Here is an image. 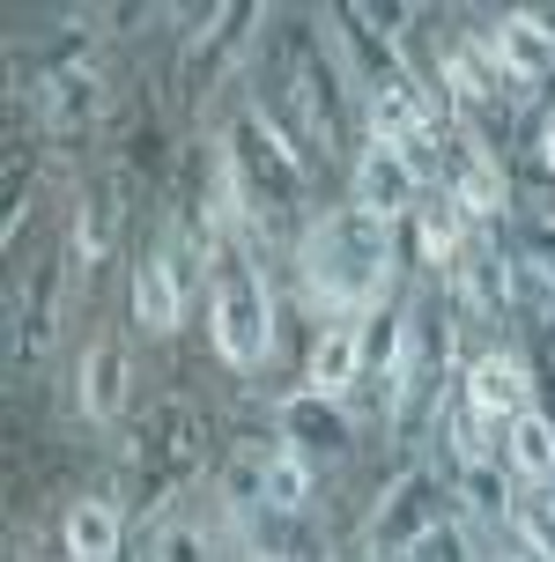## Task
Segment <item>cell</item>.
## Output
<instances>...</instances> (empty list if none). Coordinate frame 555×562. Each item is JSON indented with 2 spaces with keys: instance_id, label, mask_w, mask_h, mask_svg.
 Here are the masks:
<instances>
[{
  "instance_id": "16",
  "label": "cell",
  "mask_w": 555,
  "mask_h": 562,
  "mask_svg": "<svg viewBox=\"0 0 555 562\" xmlns=\"http://www.w3.org/2000/svg\"><path fill=\"white\" fill-rule=\"evenodd\" d=\"M104 252H111V200L104 193H82L75 229H67V289H89L97 267H104Z\"/></svg>"
},
{
  "instance_id": "7",
  "label": "cell",
  "mask_w": 555,
  "mask_h": 562,
  "mask_svg": "<svg viewBox=\"0 0 555 562\" xmlns=\"http://www.w3.org/2000/svg\"><path fill=\"white\" fill-rule=\"evenodd\" d=\"M363 370H370V334H363V318L319 326V340H311V356H304V393H319V400H348Z\"/></svg>"
},
{
  "instance_id": "23",
  "label": "cell",
  "mask_w": 555,
  "mask_h": 562,
  "mask_svg": "<svg viewBox=\"0 0 555 562\" xmlns=\"http://www.w3.org/2000/svg\"><path fill=\"white\" fill-rule=\"evenodd\" d=\"M548 504H555V488H548Z\"/></svg>"
},
{
  "instance_id": "10",
  "label": "cell",
  "mask_w": 555,
  "mask_h": 562,
  "mask_svg": "<svg viewBox=\"0 0 555 562\" xmlns=\"http://www.w3.org/2000/svg\"><path fill=\"white\" fill-rule=\"evenodd\" d=\"M503 467L519 481V496H548L555 488V422L541 407L503 422Z\"/></svg>"
},
{
  "instance_id": "21",
  "label": "cell",
  "mask_w": 555,
  "mask_h": 562,
  "mask_svg": "<svg viewBox=\"0 0 555 562\" xmlns=\"http://www.w3.org/2000/svg\"><path fill=\"white\" fill-rule=\"evenodd\" d=\"M489 562H533V555H526V548H497Z\"/></svg>"
},
{
  "instance_id": "15",
  "label": "cell",
  "mask_w": 555,
  "mask_h": 562,
  "mask_svg": "<svg viewBox=\"0 0 555 562\" xmlns=\"http://www.w3.org/2000/svg\"><path fill=\"white\" fill-rule=\"evenodd\" d=\"M126 555V518L104 496H82L67 510V562H119Z\"/></svg>"
},
{
  "instance_id": "1",
  "label": "cell",
  "mask_w": 555,
  "mask_h": 562,
  "mask_svg": "<svg viewBox=\"0 0 555 562\" xmlns=\"http://www.w3.org/2000/svg\"><path fill=\"white\" fill-rule=\"evenodd\" d=\"M392 267H400L392 223L363 215V207H333V215H319V223L304 229V245H297V274H304V296L326 311V326L386 311Z\"/></svg>"
},
{
  "instance_id": "19",
  "label": "cell",
  "mask_w": 555,
  "mask_h": 562,
  "mask_svg": "<svg viewBox=\"0 0 555 562\" xmlns=\"http://www.w3.org/2000/svg\"><path fill=\"white\" fill-rule=\"evenodd\" d=\"M148 562H215V548H208V533H200L193 518H156Z\"/></svg>"
},
{
  "instance_id": "22",
  "label": "cell",
  "mask_w": 555,
  "mask_h": 562,
  "mask_svg": "<svg viewBox=\"0 0 555 562\" xmlns=\"http://www.w3.org/2000/svg\"><path fill=\"white\" fill-rule=\"evenodd\" d=\"M541 156H548V164H555V119H548V140H541Z\"/></svg>"
},
{
  "instance_id": "13",
  "label": "cell",
  "mask_w": 555,
  "mask_h": 562,
  "mask_svg": "<svg viewBox=\"0 0 555 562\" xmlns=\"http://www.w3.org/2000/svg\"><path fill=\"white\" fill-rule=\"evenodd\" d=\"M519 481H511V467L503 459H481V467H467L459 474V518L467 526H519Z\"/></svg>"
},
{
  "instance_id": "12",
  "label": "cell",
  "mask_w": 555,
  "mask_h": 562,
  "mask_svg": "<svg viewBox=\"0 0 555 562\" xmlns=\"http://www.w3.org/2000/svg\"><path fill=\"white\" fill-rule=\"evenodd\" d=\"M281 437L319 467V459H333V451H348V415H341V400L297 393L289 407H281Z\"/></svg>"
},
{
  "instance_id": "20",
  "label": "cell",
  "mask_w": 555,
  "mask_h": 562,
  "mask_svg": "<svg viewBox=\"0 0 555 562\" xmlns=\"http://www.w3.org/2000/svg\"><path fill=\"white\" fill-rule=\"evenodd\" d=\"M400 562H474V548H467V518H444V526H430V533H422Z\"/></svg>"
},
{
  "instance_id": "14",
  "label": "cell",
  "mask_w": 555,
  "mask_h": 562,
  "mask_svg": "<svg viewBox=\"0 0 555 562\" xmlns=\"http://www.w3.org/2000/svg\"><path fill=\"white\" fill-rule=\"evenodd\" d=\"M452 289H459V304H467V311L489 318V311H503V296H519V267H511L497 245H481V237H474L467 259L452 267Z\"/></svg>"
},
{
  "instance_id": "5",
  "label": "cell",
  "mask_w": 555,
  "mask_h": 562,
  "mask_svg": "<svg viewBox=\"0 0 555 562\" xmlns=\"http://www.w3.org/2000/svg\"><path fill=\"white\" fill-rule=\"evenodd\" d=\"M333 67L326 53H297L289 82H281V119H297L304 148H333L341 140V89H333Z\"/></svg>"
},
{
  "instance_id": "9",
  "label": "cell",
  "mask_w": 555,
  "mask_h": 562,
  "mask_svg": "<svg viewBox=\"0 0 555 562\" xmlns=\"http://www.w3.org/2000/svg\"><path fill=\"white\" fill-rule=\"evenodd\" d=\"M53 334H59V296H53V274L45 267H30L15 281V296H8V348H15V363H37V356H53Z\"/></svg>"
},
{
  "instance_id": "24",
  "label": "cell",
  "mask_w": 555,
  "mask_h": 562,
  "mask_svg": "<svg viewBox=\"0 0 555 562\" xmlns=\"http://www.w3.org/2000/svg\"><path fill=\"white\" fill-rule=\"evenodd\" d=\"M326 562H341V555H326Z\"/></svg>"
},
{
  "instance_id": "18",
  "label": "cell",
  "mask_w": 555,
  "mask_h": 562,
  "mask_svg": "<svg viewBox=\"0 0 555 562\" xmlns=\"http://www.w3.org/2000/svg\"><path fill=\"white\" fill-rule=\"evenodd\" d=\"M437 415H444V445H452V459H459V474H467V467H481V459H497V451H489V429H497V422L481 415L459 385H452V400H444Z\"/></svg>"
},
{
  "instance_id": "2",
  "label": "cell",
  "mask_w": 555,
  "mask_h": 562,
  "mask_svg": "<svg viewBox=\"0 0 555 562\" xmlns=\"http://www.w3.org/2000/svg\"><path fill=\"white\" fill-rule=\"evenodd\" d=\"M208 326H215L222 363L259 370L275 356V296L259 274V245L252 229H222L208 252Z\"/></svg>"
},
{
  "instance_id": "6",
  "label": "cell",
  "mask_w": 555,
  "mask_h": 562,
  "mask_svg": "<svg viewBox=\"0 0 555 562\" xmlns=\"http://www.w3.org/2000/svg\"><path fill=\"white\" fill-rule=\"evenodd\" d=\"M430 526H444V504H437V481L430 474H400L386 488V504H378V518H370V548L386 562H400L408 548H415Z\"/></svg>"
},
{
  "instance_id": "3",
  "label": "cell",
  "mask_w": 555,
  "mask_h": 562,
  "mask_svg": "<svg viewBox=\"0 0 555 562\" xmlns=\"http://www.w3.org/2000/svg\"><path fill=\"white\" fill-rule=\"evenodd\" d=\"M97 112H104V59L89 53V45L53 53L45 75H37V126L45 134H82Z\"/></svg>"
},
{
  "instance_id": "17",
  "label": "cell",
  "mask_w": 555,
  "mask_h": 562,
  "mask_svg": "<svg viewBox=\"0 0 555 562\" xmlns=\"http://www.w3.org/2000/svg\"><path fill=\"white\" fill-rule=\"evenodd\" d=\"M311 481H319V467H311L289 437H275V445L259 451V488H267V504H275V510L297 518V510L311 504Z\"/></svg>"
},
{
  "instance_id": "8",
  "label": "cell",
  "mask_w": 555,
  "mask_h": 562,
  "mask_svg": "<svg viewBox=\"0 0 555 562\" xmlns=\"http://www.w3.org/2000/svg\"><path fill=\"white\" fill-rule=\"evenodd\" d=\"M459 393H467L474 407H481V415L503 429L511 415H526V407H533V370L519 363L511 348H489V356H474V363H467Z\"/></svg>"
},
{
  "instance_id": "11",
  "label": "cell",
  "mask_w": 555,
  "mask_h": 562,
  "mask_svg": "<svg viewBox=\"0 0 555 562\" xmlns=\"http://www.w3.org/2000/svg\"><path fill=\"white\" fill-rule=\"evenodd\" d=\"M75 393H82V415L97 422V429H111V422L126 415V340H119V334H97L82 348V378H75Z\"/></svg>"
},
{
  "instance_id": "4",
  "label": "cell",
  "mask_w": 555,
  "mask_h": 562,
  "mask_svg": "<svg viewBox=\"0 0 555 562\" xmlns=\"http://www.w3.org/2000/svg\"><path fill=\"white\" fill-rule=\"evenodd\" d=\"M363 215H378V223H400V215H422V164L415 156H400L386 140H363L356 148V200Z\"/></svg>"
}]
</instances>
